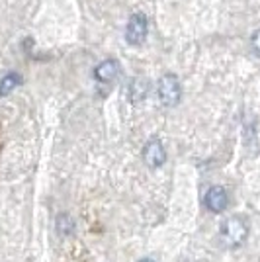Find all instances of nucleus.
<instances>
[{
  "mask_svg": "<svg viewBox=\"0 0 260 262\" xmlns=\"http://www.w3.org/2000/svg\"><path fill=\"white\" fill-rule=\"evenodd\" d=\"M249 237V221L243 215H231L219 227V239L227 249H239Z\"/></svg>",
  "mask_w": 260,
  "mask_h": 262,
  "instance_id": "obj_1",
  "label": "nucleus"
},
{
  "mask_svg": "<svg viewBox=\"0 0 260 262\" xmlns=\"http://www.w3.org/2000/svg\"><path fill=\"white\" fill-rule=\"evenodd\" d=\"M157 96H159L164 108H174V106L180 104L182 86H180V80L174 73H166V75L161 77L159 84H157Z\"/></svg>",
  "mask_w": 260,
  "mask_h": 262,
  "instance_id": "obj_2",
  "label": "nucleus"
},
{
  "mask_svg": "<svg viewBox=\"0 0 260 262\" xmlns=\"http://www.w3.org/2000/svg\"><path fill=\"white\" fill-rule=\"evenodd\" d=\"M149 35V20L143 12H135L131 14L129 22L125 26V41L133 47H139L147 41Z\"/></svg>",
  "mask_w": 260,
  "mask_h": 262,
  "instance_id": "obj_3",
  "label": "nucleus"
},
{
  "mask_svg": "<svg viewBox=\"0 0 260 262\" xmlns=\"http://www.w3.org/2000/svg\"><path fill=\"white\" fill-rule=\"evenodd\" d=\"M143 161L149 168H161L166 163V151L159 137H151L143 147Z\"/></svg>",
  "mask_w": 260,
  "mask_h": 262,
  "instance_id": "obj_4",
  "label": "nucleus"
},
{
  "mask_svg": "<svg viewBox=\"0 0 260 262\" xmlns=\"http://www.w3.org/2000/svg\"><path fill=\"white\" fill-rule=\"evenodd\" d=\"M204 204L209 211L213 213H221L225 211L229 206V194L223 186H211L206 192V198H204Z\"/></svg>",
  "mask_w": 260,
  "mask_h": 262,
  "instance_id": "obj_5",
  "label": "nucleus"
},
{
  "mask_svg": "<svg viewBox=\"0 0 260 262\" xmlns=\"http://www.w3.org/2000/svg\"><path fill=\"white\" fill-rule=\"evenodd\" d=\"M119 73H121V67H119L118 61L116 59H106V61H102V63L96 65L94 78L100 84H110V82H114L119 77Z\"/></svg>",
  "mask_w": 260,
  "mask_h": 262,
  "instance_id": "obj_6",
  "label": "nucleus"
},
{
  "mask_svg": "<svg viewBox=\"0 0 260 262\" xmlns=\"http://www.w3.org/2000/svg\"><path fill=\"white\" fill-rule=\"evenodd\" d=\"M22 84V75L20 73H8L0 78V96H8L16 88Z\"/></svg>",
  "mask_w": 260,
  "mask_h": 262,
  "instance_id": "obj_7",
  "label": "nucleus"
},
{
  "mask_svg": "<svg viewBox=\"0 0 260 262\" xmlns=\"http://www.w3.org/2000/svg\"><path fill=\"white\" fill-rule=\"evenodd\" d=\"M147 92H149V82H147L145 78H135V80H131V84H129V100L133 102V104L141 102V100L147 96Z\"/></svg>",
  "mask_w": 260,
  "mask_h": 262,
  "instance_id": "obj_8",
  "label": "nucleus"
},
{
  "mask_svg": "<svg viewBox=\"0 0 260 262\" xmlns=\"http://www.w3.org/2000/svg\"><path fill=\"white\" fill-rule=\"evenodd\" d=\"M73 229H75L73 219L69 217L67 213H61V215L57 217V231H59V235L67 237V235H71V233H73Z\"/></svg>",
  "mask_w": 260,
  "mask_h": 262,
  "instance_id": "obj_9",
  "label": "nucleus"
},
{
  "mask_svg": "<svg viewBox=\"0 0 260 262\" xmlns=\"http://www.w3.org/2000/svg\"><path fill=\"white\" fill-rule=\"evenodd\" d=\"M250 49L256 57H260V30H256L250 35Z\"/></svg>",
  "mask_w": 260,
  "mask_h": 262,
  "instance_id": "obj_10",
  "label": "nucleus"
},
{
  "mask_svg": "<svg viewBox=\"0 0 260 262\" xmlns=\"http://www.w3.org/2000/svg\"><path fill=\"white\" fill-rule=\"evenodd\" d=\"M139 262H155V260H153V258H141Z\"/></svg>",
  "mask_w": 260,
  "mask_h": 262,
  "instance_id": "obj_11",
  "label": "nucleus"
}]
</instances>
